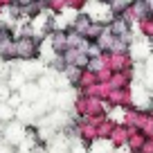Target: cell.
Segmentation results:
<instances>
[{
	"label": "cell",
	"mask_w": 153,
	"mask_h": 153,
	"mask_svg": "<svg viewBox=\"0 0 153 153\" xmlns=\"http://www.w3.org/2000/svg\"><path fill=\"white\" fill-rule=\"evenodd\" d=\"M14 45H16V56H23V59H32L34 54H36V48H38L36 38H32V36L16 38Z\"/></svg>",
	"instance_id": "cell-1"
},
{
	"label": "cell",
	"mask_w": 153,
	"mask_h": 153,
	"mask_svg": "<svg viewBox=\"0 0 153 153\" xmlns=\"http://www.w3.org/2000/svg\"><path fill=\"white\" fill-rule=\"evenodd\" d=\"M108 32L115 38H128V20H124L122 16H113V20L108 25Z\"/></svg>",
	"instance_id": "cell-2"
},
{
	"label": "cell",
	"mask_w": 153,
	"mask_h": 153,
	"mask_svg": "<svg viewBox=\"0 0 153 153\" xmlns=\"http://www.w3.org/2000/svg\"><path fill=\"white\" fill-rule=\"evenodd\" d=\"M90 25H92L90 16H88V14H79V16L74 18V25H72V29H74L76 34L86 36V34H88V29H90Z\"/></svg>",
	"instance_id": "cell-3"
},
{
	"label": "cell",
	"mask_w": 153,
	"mask_h": 153,
	"mask_svg": "<svg viewBox=\"0 0 153 153\" xmlns=\"http://www.w3.org/2000/svg\"><path fill=\"white\" fill-rule=\"evenodd\" d=\"M88 0H65V5H70V7H74V9H79V7H83Z\"/></svg>",
	"instance_id": "cell-4"
},
{
	"label": "cell",
	"mask_w": 153,
	"mask_h": 153,
	"mask_svg": "<svg viewBox=\"0 0 153 153\" xmlns=\"http://www.w3.org/2000/svg\"><path fill=\"white\" fill-rule=\"evenodd\" d=\"M0 117H11V110L5 108V106H0Z\"/></svg>",
	"instance_id": "cell-5"
},
{
	"label": "cell",
	"mask_w": 153,
	"mask_h": 153,
	"mask_svg": "<svg viewBox=\"0 0 153 153\" xmlns=\"http://www.w3.org/2000/svg\"><path fill=\"white\" fill-rule=\"evenodd\" d=\"M29 2H34V0H14V5H18V7H27Z\"/></svg>",
	"instance_id": "cell-6"
},
{
	"label": "cell",
	"mask_w": 153,
	"mask_h": 153,
	"mask_svg": "<svg viewBox=\"0 0 153 153\" xmlns=\"http://www.w3.org/2000/svg\"><path fill=\"white\" fill-rule=\"evenodd\" d=\"M146 2V9H149V14H153V0H144Z\"/></svg>",
	"instance_id": "cell-7"
},
{
	"label": "cell",
	"mask_w": 153,
	"mask_h": 153,
	"mask_svg": "<svg viewBox=\"0 0 153 153\" xmlns=\"http://www.w3.org/2000/svg\"><path fill=\"white\" fill-rule=\"evenodd\" d=\"M99 2H104V5H110V2H113V0H99Z\"/></svg>",
	"instance_id": "cell-8"
},
{
	"label": "cell",
	"mask_w": 153,
	"mask_h": 153,
	"mask_svg": "<svg viewBox=\"0 0 153 153\" xmlns=\"http://www.w3.org/2000/svg\"><path fill=\"white\" fill-rule=\"evenodd\" d=\"M34 2H45V0H34Z\"/></svg>",
	"instance_id": "cell-9"
},
{
	"label": "cell",
	"mask_w": 153,
	"mask_h": 153,
	"mask_svg": "<svg viewBox=\"0 0 153 153\" xmlns=\"http://www.w3.org/2000/svg\"><path fill=\"white\" fill-rule=\"evenodd\" d=\"M151 41H153V36H151Z\"/></svg>",
	"instance_id": "cell-10"
}]
</instances>
